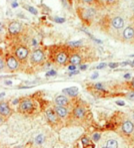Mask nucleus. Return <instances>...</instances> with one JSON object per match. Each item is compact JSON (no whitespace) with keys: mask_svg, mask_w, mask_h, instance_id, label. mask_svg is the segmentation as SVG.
Returning <instances> with one entry per match:
<instances>
[{"mask_svg":"<svg viewBox=\"0 0 134 148\" xmlns=\"http://www.w3.org/2000/svg\"><path fill=\"white\" fill-rule=\"evenodd\" d=\"M105 147L106 148H117L118 147V143L116 140L114 139H109L105 142Z\"/></svg>","mask_w":134,"mask_h":148,"instance_id":"nucleus-18","label":"nucleus"},{"mask_svg":"<svg viewBox=\"0 0 134 148\" xmlns=\"http://www.w3.org/2000/svg\"><path fill=\"white\" fill-rule=\"evenodd\" d=\"M84 3H87V4H92V3H94V1L95 0H82Z\"/></svg>","mask_w":134,"mask_h":148,"instance_id":"nucleus-30","label":"nucleus"},{"mask_svg":"<svg viewBox=\"0 0 134 148\" xmlns=\"http://www.w3.org/2000/svg\"><path fill=\"white\" fill-rule=\"evenodd\" d=\"M132 57H134V54H133V56H132Z\"/></svg>","mask_w":134,"mask_h":148,"instance_id":"nucleus-49","label":"nucleus"},{"mask_svg":"<svg viewBox=\"0 0 134 148\" xmlns=\"http://www.w3.org/2000/svg\"><path fill=\"white\" fill-rule=\"evenodd\" d=\"M97 77H98V74L97 73H95V74H93V76L91 77V79H96Z\"/></svg>","mask_w":134,"mask_h":148,"instance_id":"nucleus-40","label":"nucleus"},{"mask_svg":"<svg viewBox=\"0 0 134 148\" xmlns=\"http://www.w3.org/2000/svg\"><path fill=\"white\" fill-rule=\"evenodd\" d=\"M68 70H69V71H72V72H73V71H76V66H73V65H70V66L68 67Z\"/></svg>","mask_w":134,"mask_h":148,"instance_id":"nucleus-29","label":"nucleus"},{"mask_svg":"<svg viewBox=\"0 0 134 148\" xmlns=\"http://www.w3.org/2000/svg\"><path fill=\"white\" fill-rule=\"evenodd\" d=\"M54 21H55V22H57V23H63L65 21V19L64 18H60V17H55Z\"/></svg>","mask_w":134,"mask_h":148,"instance_id":"nucleus-25","label":"nucleus"},{"mask_svg":"<svg viewBox=\"0 0 134 148\" xmlns=\"http://www.w3.org/2000/svg\"><path fill=\"white\" fill-rule=\"evenodd\" d=\"M78 71H73V72H71V73H69V76H73V75H77L78 74Z\"/></svg>","mask_w":134,"mask_h":148,"instance_id":"nucleus-34","label":"nucleus"},{"mask_svg":"<svg viewBox=\"0 0 134 148\" xmlns=\"http://www.w3.org/2000/svg\"><path fill=\"white\" fill-rule=\"evenodd\" d=\"M85 148H94V145L93 144H88V145H86Z\"/></svg>","mask_w":134,"mask_h":148,"instance_id":"nucleus-39","label":"nucleus"},{"mask_svg":"<svg viewBox=\"0 0 134 148\" xmlns=\"http://www.w3.org/2000/svg\"><path fill=\"white\" fill-rule=\"evenodd\" d=\"M63 92L65 94H67L68 96H71V97H75L76 95L78 94V89L76 87H71V88H67V89H64Z\"/></svg>","mask_w":134,"mask_h":148,"instance_id":"nucleus-17","label":"nucleus"},{"mask_svg":"<svg viewBox=\"0 0 134 148\" xmlns=\"http://www.w3.org/2000/svg\"><path fill=\"white\" fill-rule=\"evenodd\" d=\"M44 58H45V54L42 49H35L34 52L31 54L30 61L33 65H38V64H41V63L44 61Z\"/></svg>","mask_w":134,"mask_h":148,"instance_id":"nucleus-3","label":"nucleus"},{"mask_svg":"<svg viewBox=\"0 0 134 148\" xmlns=\"http://www.w3.org/2000/svg\"><path fill=\"white\" fill-rule=\"evenodd\" d=\"M92 138H93L94 141H98V140H99V138H100V135L98 133H96V134H94V135L92 136Z\"/></svg>","mask_w":134,"mask_h":148,"instance_id":"nucleus-26","label":"nucleus"},{"mask_svg":"<svg viewBox=\"0 0 134 148\" xmlns=\"http://www.w3.org/2000/svg\"><path fill=\"white\" fill-rule=\"evenodd\" d=\"M29 56V48L25 44H17L14 48V57L17 61L24 62Z\"/></svg>","mask_w":134,"mask_h":148,"instance_id":"nucleus-2","label":"nucleus"},{"mask_svg":"<svg viewBox=\"0 0 134 148\" xmlns=\"http://www.w3.org/2000/svg\"><path fill=\"white\" fill-rule=\"evenodd\" d=\"M55 102H56L57 106H65L68 104V99L65 96H58L55 99Z\"/></svg>","mask_w":134,"mask_h":148,"instance_id":"nucleus-16","label":"nucleus"},{"mask_svg":"<svg viewBox=\"0 0 134 148\" xmlns=\"http://www.w3.org/2000/svg\"><path fill=\"white\" fill-rule=\"evenodd\" d=\"M133 129H134V124L132 123L131 121H129V120L125 121L123 123V125H122V130H123V132L126 134L132 133V132H133Z\"/></svg>","mask_w":134,"mask_h":148,"instance_id":"nucleus-9","label":"nucleus"},{"mask_svg":"<svg viewBox=\"0 0 134 148\" xmlns=\"http://www.w3.org/2000/svg\"><path fill=\"white\" fill-rule=\"evenodd\" d=\"M124 78H125V79H130V78H131V75H130V74L124 75Z\"/></svg>","mask_w":134,"mask_h":148,"instance_id":"nucleus-37","label":"nucleus"},{"mask_svg":"<svg viewBox=\"0 0 134 148\" xmlns=\"http://www.w3.org/2000/svg\"><path fill=\"white\" fill-rule=\"evenodd\" d=\"M23 30V24L20 21H13L8 25V33L10 35H17Z\"/></svg>","mask_w":134,"mask_h":148,"instance_id":"nucleus-4","label":"nucleus"},{"mask_svg":"<svg viewBox=\"0 0 134 148\" xmlns=\"http://www.w3.org/2000/svg\"><path fill=\"white\" fill-rule=\"evenodd\" d=\"M123 36L125 39H132L134 37V28L131 26H128L123 31Z\"/></svg>","mask_w":134,"mask_h":148,"instance_id":"nucleus-13","label":"nucleus"},{"mask_svg":"<svg viewBox=\"0 0 134 148\" xmlns=\"http://www.w3.org/2000/svg\"><path fill=\"white\" fill-rule=\"evenodd\" d=\"M55 113L58 117L60 118H65L68 114V111H67L66 108L62 107V106H56L55 107Z\"/></svg>","mask_w":134,"mask_h":148,"instance_id":"nucleus-10","label":"nucleus"},{"mask_svg":"<svg viewBox=\"0 0 134 148\" xmlns=\"http://www.w3.org/2000/svg\"><path fill=\"white\" fill-rule=\"evenodd\" d=\"M107 1H109V2H111V1H113V0H107Z\"/></svg>","mask_w":134,"mask_h":148,"instance_id":"nucleus-46","label":"nucleus"},{"mask_svg":"<svg viewBox=\"0 0 134 148\" xmlns=\"http://www.w3.org/2000/svg\"><path fill=\"white\" fill-rule=\"evenodd\" d=\"M82 143H83V145H84V146L88 145V144H90L89 139H88L87 137H83V138H82Z\"/></svg>","mask_w":134,"mask_h":148,"instance_id":"nucleus-24","label":"nucleus"},{"mask_svg":"<svg viewBox=\"0 0 134 148\" xmlns=\"http://www.w3.org/2000/svg\"><path fill=\"white\" fill-rule=\"evenodd\" d=\"M86 69H87V66H86V65H83V66H81L80 67V70H86Z\"/></svg>","mask_w":134,"mask_h":148,"instance_id":"nucleus-35","label":"nucleus"},{"mask_svg":"<svg viewBox=\"0 0 134 148\" xmlns=\"http://www.w3.org/2000/svg\"><path fill=\"white\" fill-rule=\"evenodd\" d=\"M4 93H1V94H0V98H2V97H4Z\"/></svg>","mask_w":134,"mask_h":148,"instance_id":"nucleus-43","label":"nucleus"},{"mask_svg":"<svg viewBox=\"0 0 134 148\" xmlns=\"http://www.w3.org/2000/svg\"><path fill=\"white\" fill-rule=\"evenodd\" d=\"M4 32V24L2 22H0V34H2Z\"/></svg>","mask_w":134,"mask_h":148,"instance_id":"nucleus-28","label":"nucleus"},{"mask_svg":"<svg viewBox=\"0 0 134 148\" xmlns=\"http://www.w3.org/2000/svg\"><path fill=\"white\" fill-rule=\"evenodd\" d=\"M7 1H9V2L13 3V2H16V0H7Z\"/></svg>","mask_w":134,"mask_h":148,"instance_id":"nucleus-42","label":"nucleus"},{"mask_svg":"<svg viewBox=\"0 0 134 148\" xmlns=\"http://www.w3.org/2000/svg\"><path fill=\"white\" fill-rule=\"evenodd\" d=\"M25 9H27V10L29 11V12H31L32 14H37V10L35 8H33L32 6H29V5H25L24 6Z\"/></svg>","mask_w":134,"mask_h":148,"instance_id":"nucleus-19","label":"nucleus"},{"mask_svg":"<svg viewBox=\"0 0 134 148\" xmlns=\"http://www.w3.org/2000/svg\"><path fill=\"white\" fill-rule=\"evenodd\" d=\"M0 114L3 116H8L10 114V109L6 103H0Z\"/></svg>","mask_w":134,"mask_h":148,"instance_id":"nucleus-15","label":"nucleus"},{"mask_svg":"<svg viewBox=\"0 0 134 148\" xmlns=\"http://www.w3.org/2000/svg\"><path fill=\"white\" fill-rule=\"evenodd\" d=\"M127 99L128 100H130V101H134V92H130L127 94Z\"/></svg>","mask_w":134,"mask_h":148,"instance_id":"nucleus-23","label":"nucleus"},{"mask_svg":"<svg viewBox=\"0 0 134 148\" xmlns=\"http://www.w3.org/2000/svg\"><path fill=\"white\" fill-rule=\"evenodd\" d=\"M5 63H6L8 69L11 71L17 70L19 67L18 61L16 60V58H15L14 56H12V54H7L6 56H5Z\"/></svg>","mask_w":134,"mask_h":148,"instance_id":"nucleus-5","label":"nucleus"},{"mask_svg":"<svg viewBox=\"0 0 134 148\" xmlns=\"http://www.w3.org/2000/svg\"><path fill=\"white\" fill-rule=\"evenodd\" d=\"M50 54L52 56L53 62L58 65H65L69 60L68 49L64 46H53L50 49Z\"/></svg>","mask_w":134,"mask_h":148,"instance_id":"nucleus-1","label":"nucleus"},{"mask_svg":"<svg viewBox=\"0 0 134 148\" xmlns=\"http://www.w3.org/2000/svg\"><path fill=\"white\" fill-rule=\"evenodd\" d=\"M13 103H14V104H17V103H18V100H15V101L13 102Z\"/></svg>","mask_w":134,"mask_h":148,"instance_id":"nucleus-45","label":"nucleus"},{"mask_svg":"<svg viewBox=\"0 0 134 148\" xmlns=\"http://www.w3.org/2000/svg\"><path fill=\"white\" fill-rule=\"evenodd\" d=\"M55 75H56V72H55V71H49V72L46 74V76L50 77V76H55Z\"/></svg>","mask_w":134,"mask_h":148,"instance_id":"nucleus-27","label":"nucleus"},{"mask_svg":"<svg viewBox=\"0 0 134 148\" xmlns=\"http://www.w3.org/2000/svg\"><path fill=\"white\" fill-rule=\"evenodd\" d=\"M11 84H12L11 81H6V82H5V85H11Z\"/></svg>","mask_w":134,"mask_h":148,"instance_id":"nucleus-41","label":"nucleus"},{"mask_svg":"<svg viewBox=\"0 0 134 148\" xmlns=\"http://www.w3.org/2000/svg\"><path fill=\"white\" fill-rule=\"evenodd\" d=\"M4 65H5V62L3 60L2 56H1V52H0V70H2L4 68Z\"/></svg>","mask_w":134,"mask_h":148,"instance_id":"nucleus-22","label":"nucleus"},{"mask_svg":"<svg viewBox=\"0 0 134 148\" xmlns=\"http://www.w3.org/2000/svg\"><path fill=\"white\" fill-rule=\"evenodd\" d=\"M101 148H106V147H101Z\"/></svg>","mask_w":134,"mask_h":148,"instance_id":"nucleus-47","label":"nucleus"},{"mask_svg":"<svg viewBox=\"0 0 134 148\" xmlns=\"http://www.w3.org/2000/svg\"><path fill=\"white\" fill-rule=\"evenodd\" d=\"M82 44V40H78V41H73V42H69L68 43V45H70V46H80V45Z\"/></svg>","mask_w":134,"mask_h":148,"instance_id":"nucleus-21","label":"nucleus"},{"mask_svg":"<svg viewBox=\"0 0 134 148\" xmlns=\"http://www.w3.org/2000/svg\"><path fill=\"white\" fill-rule=\"evenodd\" d=\"M68 61H69V63L71 65L76 66V65H79L80 63H81L82 57L80 56L79 54H77V52H73V54L69 57V60H68Z\"/></svg>","mask_w":134,"mask_h":148,"instance_id":"nucleus-8","label":"nucleus"},{"mask_svg":"<svg viewBox=\"0 0 134 148\" xmlns=\"http://www.w3.org/2000/svg\"><path fill=\"white\" fill-rule=\"evenodd\" d=\"M116 104H118V105H120V106H124V102H121V101H117Z\"/></svg>","mask_w":134,"mask_h":148,"instance_id":"nucleus-38","label":"nucleus"},{"mask_svg":"<svg viewBox=\"0 0 134 148\" xmlns=\"http://www.w3.org/2000/svg\"><path fill=\"white\" fill-rule=\"evenodd\" d=\"M131 85H132V87H133V89H134V80H133V81H132Z\"/></svg>","mask_w":134,"mask_h":148,"instance_id":"nucleus-44","label":"nucleus"},{"mask_svg":"<svg viewBox=\"0 0 134 148\" xmlns=\"http://www.w3.org/2000/svg\"><path fill=\"white\" fill-rule=\"evenodd\" d=\"M112 25H113V27H115V28L120 29L124 26V20L119 16L114 17V18L112 19Z\"/></svg>","mask_w":134,"mask_h":148,"instance_id":"nucleus-12","label":"nucleus"},{"mask_svg":"<svg viewBox=\"0 0 134 148\" xmlns=\"http://www.w3.org/2000/svg\"><path fill=\"white\" fill-rule=\"evenodd\" d=\"M133 118H134V114H133Z\"/></svg>","mask_w":134,"mask_h":148,"instance_id":"nucleus-48","label":"nucleus"},{"mask_svg":"<svg viewBox=\"0 0 134 148\" xmlns=\"http://www.w3.org/2000/svg\"><path fill=\"white\" fill-rule=\"evenodd\" d=\"M46 116L49 122H51V123H58V116L56 115V113L53 110H48L46 112Z\"/></svg>","mask_w":134,"mask_h":148,"instance_id":"nucleus-11","label":"nucleus"},{"mask_svg":"<svg viewBox=\"0 0 134 148\" xmlns=\"http://www.w3.org/2000/svg\"><path fill=\"white\" fill-rule=\"evenodd\" d=\"M73 114L76 118H78V119H82V118L85 116V109H84L83 107H81V106H79V107H77L76 109H74Z\"/></svg>","mask_w":134,"mask_h":148,"instance_id":"nucleus-14","label":"nucleus"},{"mask_svg":"<svg viewBox=\"0 0 134 148\" xmlns=\"http://www.w3.org/2000/svg\"><path fill=\"white\" fill-rule=\"evenodd\" d=\"M32 107L33 105L30 100H23L20 103V106H19V108H20V110L22 112H29L32 109Z\"/></svg>","mask_w":134,"mask_h":148,"instance_id":"nucleus-7","label":"nucleus"},{"mask_svg":"<svg viewBox=\"0 0 134 148\" xmlns=\"http://www.w3.org/2000/svg\"><path fill=\"white\" fill-rule=\"evenodd\" d=\"M104 67H106V64H100L99 66L97 67V69L98 70H100V69H103Z\"/></svg>","mask_w":134,"mask_h":148,"instance_id":"nucleus-33","label":"nucleus"},{"mask_svg":"<svg viewBox=\"0 0 134 148\" xmlns=\"http://www.w3.org/2000/svg\"><path fill=\"white\" fill-rule=\"evenodd\" d=\"M109 67L112 69L116 68V67H118V64H116V63H111V64H109Z\"/></svg>","mask_w":134,"mask_h":148,"instance_id":"nucleus-32","label":"nucleus"},{"mask_svg":"<svg viewBox=\"0 0 134 148\" xmlns=\"http://www.w3.org/2000/svg\"><path fill=\"white\" fill-rule=\"evenodd\" d=\"M43 141H44V136L43 135H38L35 138V142H36L37 144H42Z\"/></svg>","mask_w":134,"mask_h":148,"instance_id":"nucleus-20","label":"nucleus"},{"mask_svg":"<svg viewBox=\"0 0 134 148\" xmlns=\"http://www.w3.org/2000/svg\"><path fill=\"white\" fill-rule=\"evenodd\" d=\"M79 14L81 16L82 20L88 21L95 15V11H94L93 8H83L79 10Z\"/></svg>","mask_w":134,"mask_h":148,"instance_id":"nucleus-6","label":"nucleus"},{"mask_svg":"<svg viewBox=\"0 0 134 148\" xmlns=\"http://www.w3.org/2000/svg\"><path fill=\"white\" fill-rule=\"evenodd\" d=\"M11 6H12L13 8H15V7H17V6H18V4H17L16 2H13V3H11Z\"/></svg>","mask_w":134,"mask_h":148,"instance_id":"nucleus-36","label":"nucleus"},{"mask_svg":"<svg viewBox=\"0 0 134 148\" xmlns=\"http://www.w3.org/2000/svg\"><path fill=\"white\" fill-rule=\"evenodd\" d=\"M95 88H96V89H98V90L103 91V87H102V85H101V84H96V85H95Z\"/></svg>","mask_w":134,"mask_h":148,"instance_id":"nucleus-31","label":"nucleus"}]
</instances>
